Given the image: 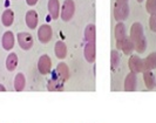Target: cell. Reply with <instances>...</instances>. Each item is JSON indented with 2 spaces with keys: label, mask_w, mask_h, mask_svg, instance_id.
<instances>
[{
  "label": "cell",
  "mask_w": 156,
  "mask_h": 123,
  "mask_svg": "<svg viewBox=\"0 0 156 123\" xmlns=\"http://www.w3.org/2000/svg\"><path fill=\"white\" fill-rule=\"evenodd\" d=\"M130 39L133 41L134 46H135V51L137 53H143L147 48V41H146V37H144V32H143V27L140 23H135L132 25L130 28Z\"/></svg>",
  "instance_id": "6da1fadb"
},
{
  "label": "cell",
  "mask_w": 156,
  "mask_h": 123,
  "mask_svg": "<svg viewBox=\"0 0 156 123\" xmlns=\"http://www.w3.org/2000/svg\"><path fill=\"white\" fill-rule=\"evenodd\" d=\"M129 14V5L128 0H116L114 5V18L119 23L127 19Z\"/></svg>",
  "instance_id": "7a4b0ae2"
},
{
  "label": "cell",
  "mask_w": 156,
  "mask_h": 123,
  "mask_svg": "<svg viewBox=\"0 0 156 123\" xmlns=\"http://www.w3.org/2000/svg\"><path fill=\"white\" fill-rule=\"evenodd\" d=\"M75 12V4L73 0H65L63 1L62 8H61V19L63 21H69L70 19L74 16Z\"/></svg>",
  "instance_id": "3957f363"
},
{
  "label": "cell",
  "mask_w": 156,
  "mask_h": 123,
  "mask_svg": "<svg viewBox=\"0 0 156 123\" xmlns=\"http://www.w3.org/2000/svg\"><path fill=\"white\" fill-rule=\"evenodd\" d=\"M18 44H19L21 49L30 51L33 47V37H32V34L27 33V32L18 33Z\"/></svg>",
  "instance_id": "277c9868"
},
{
  "label": "cell",
  "mask_w": 156,
  "mask_h": 123,
  "mask_svg": "<svg viewBox=\"0 0 156 123\" xmlns=\"http://www.w3.org/2000/svg\"><path fill=\"white\" fill-rule=\"evenodd\" d=\"M38 69H39V72L42 75H47V74L51 73V70H52V60L47 54H44V55L40 56L39 61H38Z\"/></svg>",
  "instance_id": "5b68a950"
},
{
  "label": "cell",
  "mask_w": 156,
  "mask_h": 123,
  "mask_svg": "<svg viewBox=\"0 0 156 123\" xmlns=\"http://www.w3.org/2000/svg\"><path fill=\"white\" fill-rule=\"evenodd\" d=\"M52 35H53V32H52V27L49 25H42L39 27L38 39L40 40V42H42V44L49 42L52 40Z\"/></svg>",
  "instance_id": "8992f818"
},
{
  "label": "cell",
  "mask_w": 156,
  "mask_h": 123,
  "mask_svg": "<svg viewBox=\"0 0 156 123\" xmlns=\"http://www.w3.org/2000/svg\"><path fill=\"white\" fill-rule=\"evenodd\" d=\"M128 66H129V69L132 73H141V72H144L143 68V60H141V58H139L137 55H132L129 58V61H128Z\"/></svg>",
  "instance_id": "52a82bcc"
},
{
  "label": "cell",
  "mask_w": 156,
  "mask_h": 123,
  "mask_svg": "<svg viewBox=\"0 0 156 123\" xmlns=\"http://www.w3.org/2000/svg\"><path fill=\"white\" fill-rule=\"evenodd\" d=\"M116 47L119 49H121L126 55H130V54L133 53L134 49H135V46H134L132 39L128 38V37H126V38L123 39V40H121V41H117Z\"/></svg>",
  "instance_id": "ba28073f"
},
{
  "label": "cell",
  "mask_w": 156,
  "mask_h": 123,
  "mask_svg": "<svg viewBox=\"0 0 156 123\" xmlns=\"http://www.w3.org/2000/svg\"><path fill=\"white\" fill-rule=\"evenodd\" d=\"M25 20H26V25L28 26L30 30H35L38 26V23H39V16H38L37 11H34V9L28 11L26 13Z\"/></svg>",
  "instance_id": "9c48e42d"
},
{
  "label": "cell",
  "mask_w": 156,
  "mask_h": 123,
  "mask_svg": "<svg viewBox=\"0 0 156 123\" xmlns=\"http://www.w3.org/2000/svg\"><path fill=\"white\" fill-rule=\"evenodd\" d=\"M1 45L5 51H11L14 47V34L9 31L5 32L1 39Z\"/></svg>",
  "instance_id": "30bf717a"
},
{
  "label": "cell",
  "mask_w": 156,
  "mask_h": 123,
  "mask_svg": "<svg viewBox=\"0 0 156 123\" xmlns=\"http://www.w3.org/2000/svg\"><path fill=\"white\" fill-rule=\"evenodd\" d=\"M83 54H85V59L88 62L95 61V55H96V48H95V42H88L85 49H83Z\"/></svg>",
  "instance_id": "8fae6325"
},
{
  "label": "cell",
  "mask_w": 156,
  "mask_h": 123,
  "mask_svg": "<svg viewBox=\"0 0 156 123\" xmlns=\"http://www.w3.org/2000/svg\"><path fill=\"white\" fill-rule=\"evenodd\" d=\"M56 75L61 80V81H67L69 79V69H68V66L65 63V62H60L56 67Z\"/></svg>",
  "instance_id": "7c38bea8"
},
{
  "label": "cell",
  "mask_w": 156,
  "mask_h": 123,
  "mask_svg": "<svg viewBox=\"0 0 156 123\" xmlns=\"http://www.w3.org/2000/svg\"><path fill=\"white\" fill-rule=\"evenodd\" d=\"M48 11H49V14L52 16V19L56 20L60 16V12H61L59 0H49L48 1Z\"/></svg>",
  "instance_id": "4fadbf2b"
},
{
  "label": "cell",
  "mask_w": 156,
  "mask_h": 123,
  "mask_svg": "<svg viewBox=\"0 0 156 123\" xmlns=\"http://www.w3.org/2000/svg\"><path fill=\"white\" fill-rule=\"evenodd\" d=\"M136 89V74L129 73L125 80V90L126 92H134Z\"/></svg>",
  "instance_id": "5bb4252c"
},
{
  "label": "cell",
  "mask_w": 156,
  "mask_h": 123,
  "mask_svg": "<svg viewBox=\"0 0 156 123\" xmlns=\"http://www.w3.org/2000/svg\"><path fill=\"white\" fill-rule=\"evenodd\" d=\"M143 68H144V72H151L153 69L156 68V53H151L149 54L148 56L143 60Z\"/></svg>",
  "instance_id": "9a60e30c"
},
{
  "label": "cell",
  "mask_w": 156,
  "mask_h": 123,
  "mask_svg": "<svg viewBox=\"0 0 156 123\" xmlns=\"http://www.w3.org/2000/svg\"><path fill=\"white\" fill-rule=\"evenodd\" d=\"M54 53L58 59H65L67 55V46L63 41H58L54 46Z\"/></svg>",
  "instance_id": "2e32d148"
},
{
  "label": "cell",
  "mask_w": 156,
  "mask_h": 123,
  "mask_svg": "<svg viewBox=\"0 0 156 123\" xmlns=\"http://www.w3.org/2000/svg\"><path fill=\"white\" fill-rule=\"evenodd\" d=\"M95 38H96V28L94 23H89L87 25L86 30H85V40L88 42H95Z\"/></svg>",
  "instance_id": "e0dca14e"
},
{
  "label": "cell",
  "mask_w": 156,
  "mask_h": 123,
  "mask_svg": "<svg viewBox=\"0 0 156 123\" xmlns=\"http://www.w3.org/2000/svg\"><path fill=\"white\" fill-rule=\"evenodd\" d=\"M14 21V12L12 9H6L4 11L2 16H1V23L5 27L12 26V23Z\"/></svg>",
  "instance_id": "ac0fdd59"
},
{
  "label": "cell",
  "mask_w": 156,
  "mask_h": 123,
  "mask_svg": "<svg viewBox=\"0 0 156 123\" xmlns=\"http://www.w3.org/2000/svg\"><path fill=\"white\" fill-rule=\"evenodd\" d=\"M26 86V77L23 73H18L14 77V89L16 92H23Z\"/></svg>",
  "instance_id": "d6986e66"
},
{
  "label": "cell",
  "mask_w": 156,
  "mask_h": 123,
  "mask_svg": "<svg viewBox=\"0 0 156 123\" xmlns=\"http://www.w3.org/2000/svg\"><path fill=\"white\" fill-rule=\"evenodd\" d=\"M55 76H56V73H55ZM63 81H61L59 77H53V79H51L49 81H48V85H47V88H48V90H52V92H54V90H61L63 87Z\"/></svg>",
  "instance_id": "ffe728a7"
},
{
  "label": "cell",
  "mask_w": 156,
  "mask_h": 123,
  "mask_svg": "<svg viewBox=\"0 0 156 123\" xmlns=\"http://www.w3.org/2000/svg\"><path fill=\"white\" fill-rule=\"evenodd\" d=\"M16 66H18V56L16 53H11L6 58V68L8 72H13L16 70Z\"/></svg>",
  "instance_id": "44dd1931"
},
{
  "label": "cell",
  "mask_w": 156,
  "mask_h": 123,
  "mask_svg": "<svg viewBox=\"0 0 156 123\" xmlns=\"http://www.w3.org/2000/svg\"><path fill=\"white\" fill-rule=\"evenodd\" d=\"M143 79H144V83H146L148 89H154V88H155V86H156L155 77H154L151 72H149V70L143 72Z\"/></svg>",
  "instance_id": "7402d4cb"
},
{
  "label": "cell",
  "mask_w": 156,
  "mask_h": 123,
  "mask_svg": "<svg viewBox=\"0 0 156 123\" xmlns=\"http://www.w3.org/2000/svg\"><path fill=\"white\" fill-rule=\"evenodd\" d=\"M126 37H127V34H126V26L122 23H119L115 26V39H116V42L123 40Z\"/></svg>",
  "instance_id": "603a6c76"
},
{
  "label": "cell",
  "mask_w": 156,
  "mask_h": 123,
  "mask_svg": "<svg viewBox=\"0 0 156 123\" xmlns=\"http://www.w3.org/2000/svg\"><path fill=\"white\" fill-rule=\"evenodd\" d=\"M120 62V54L117 53V51H112L110 52V68L112 70L115 69L119 66Z\"/></svg>",
  "instance_id": "cb8c5ba5"
},
{
  "label": "cell",
  "mask_w": 156,
  "mask_h": 123,
  "mask_svg": "<svg viewBox=\"0 0 156 123\" xmlns=\"http://www.w3.org/2000/svg\"><path fill=\"white\" fill-rule=\"evenodd\" d=\"M146 8H147V12L149 14H155L156 13V0H147V4H146Z\"/></svg>",
  "instance_id": "d4e9b609"
},
{
  "label": "cell",
  "mask_w": 156,
  "mask_h": 123,
  "mask_svg": "<svg viewBox=\"0 0 156 123\" xmlns=\"http://www.w3.org/2000/svg\"><path fill=\"white\" fill-rule=\"evenodd\" d=\"M149 27L153 32H156V13L151 14L150 19H149Z\"/></svg>",
  "instance_id": "484cf974"
},
{
  "label": "cell",
  "mask_w": 156,
  "mask_h": 123,
  "mask_svg": "<svg viewBox=\"0 0 156 123\" xmlns=\"http://www.w3.org/2000/svg\"><path fill=\"white\" fill-rule=\"evenodd\" d=\"M26 2H27L28 6H34L38 2V0H26Z\"/></svg>",
  "instance_id": "4316f807"
},
{
  "label": "cell",
  "mask_w": 156,
  "mask_h": 123,
  "mask_svg": "<svg viewBox=\"0 0 156 123\" xmlns=\"http://www.w3.org/2000/svg\"><path fill=\"white\" fill-rule=\"evenodd\" d=\"M0 92H6V88H5V86L1 85V83H0Z\"/></svg>",
  "instance_id": "83f0119b"
},
{
  "label": "cell",
  "mask_w": 156,
  "mask_h": 123,
  "mask_svg": "<svg viewBox=\"0 0 156 123\" xmlns=\"http://www.w3.org/2000/svg\"><path fill=\"white\" fill-rule=\"evenodd\" d=\"M137 1H139V2H141V1H143V0H137Z\"/></svg>",
  "instance_id": "f1b7e54d"
}]
</instances>
